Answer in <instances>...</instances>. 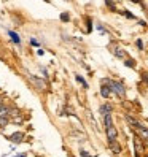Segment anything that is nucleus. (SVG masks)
<instances>
[{"instance_id":"39448f33","label":"nucleus","mask_w":148,"mask_h":157,"mask_svg":"<svg viewBox=\"0 0 148 157\" xmlns=\"http://www.w3.org/2000/svg\"><path fill=\"white\" fill-rule=\"evenodd\" d=\"M22 138H24V133H21V132H16V133H13V135L8 136V140L13 141V143H21V141H22Z\"/></svg>"},{"instance_id":"b1692460","label":"nucleus","mask_w":148,"mask_h":157,"mask_svg":"<svg viewBox=\"0 0 148 157\" xmlns=\"http://www.w3.org/2000/svg\"><path fill=\"white\" fill-rule=\"evenodd\" d=\"M19 157H26V154H21V155H19Z\"/></svg>"},{"instance_id":"423d86ee","label":"nucleus","mask_w":148,"mask_h":157,"mask_svg":"<svg viewBox=\"0 0 148 157\" xmlns=\"http://www.w3.org/2000/svg\"><path fill=\"white\" fill-rule=\"evenodd\" d=\"M99 111H100V114H102V116H105V114H112L113 108H112V105L105 103V105H102V106L99 108Z\"/></svg>"},{"instance_id":"20e7f679","label":"nucleus","mask_w":148,"mask_h":157,"mask_svg":"<svg viewBox=\"0 0 148 157\" xmlns=\"http://www.w3.org/2000/svg\"><path fill=\"white\" fill-rule=\"evenodd\" d=\"M110 94H112V89H110V86L107 84V82H104V84L100 86V95H102L104 98H108Z\"/></svg>"},{"instance_id":"aec40b11","label":"nucleus","mask_w":148,"mask_h":157,"mask_svg":"<svg viewBox=\"0 0 148 157\" xmlns=\"http://www.w3.org/2000/svg\"><path fill=\"white\" fill-rule=\"evenodd\" d=\"M80 154H81V157H91V155H89V154H88L86 151H81Z\"/></svg>"},{"instance_id":"f03ea898","label":"nucleus","mask_w":148,"mask_h":157,"mask_svg":"<svg viewBox=\"0 0 148 157\" xmlns=\"http://www.w3.org/2000/svg\"><path fill=\"white\" fill-rule=\"evenodd\" d=\"M29 79L32 81V84L37 86L40 90H46V87H48V84H46V81L38 78V76H35V75H29Z\"/></svg>"},{"instance_id":"4468645a","label":"nucleus","mask_w":148,"mask_h":157,"mask_svg":"<svg viewBox=\"0 0 148 157\" xmlns=\"http://www.w3.org/2000/svg\"><path fill=\"white\" fill-rule=\"evenodd\" d=\"M6 125H8V117L0 116V127H6Z\"/></svg>"},{"instance_id":"f257e3e1","label":"nucleus","mask_w":148,"mask_h":157,"mask_svg":"<svg viewBox=\"0 0 148 157\" xmlns=\"http://www.w3.org/2000/svg\"><path fill=\"white\" fill-rule=\"evenodd\" d=\"M104 82H107V84L110 86V89H112V92H115L116 95H119V97H124L126 95V87L123 86V82L112 81V79H105Z\"/></svg>"},{"instance_id":"9b49d317","label":"nucleus","mask_w":148,"mask_h":157,"mask_svg":"<svg viewBox=\"0 0 148 157\" xmlns=\"http://www.w3.org/2000/svg\"><path fill=\"white\" fill-rule=\"evenodd\" d=\"M121 14H123L124 17H127V19H135V16H134L131 11H127V10H123V11H121Z\"/></svg>"},{"instance_id":"dca6fc26","label":"nucleus","mask_w":148,"mask_h":157,"mask_svg":"<svg viewBox=\"0 0 148 157\" xmlns=\"http://www.w3.org/2000/svg\"><path fill=\"white\" fill-rule=\"evenodd\" d=\"M97 30H99L100 33H108V32L104 29V25H100V24H97Z\"/></svg>"},{"instance_id":"2eb2a0df","label":"nucleus","mask_w":148,"mask_h":157,"mask_svg":"<svg viewBox=\"0 0 148 157\" xmlns=\"http://www.w3.org/2000/svg\"><path fill=\"white\" fill-rule=\"evenodd\" d=\"M61 19H62L64 22H69V21H70V16H69V13H62V14H61Z\"/></svg>"},{"instance_id":"ddd939ff","label":"nucleus","mask_w":148,"mask_h":157,"mask_svg":"<svg viewBox=\"0 0 148 157\" xmlns=\"http://www.w3.org/2000/svg\"><path fill=\"white\" fill-rule=\"evenodd\" d=\"M75 79H77V81L80 82V84H81L83 87H88V82H86L85 79H83V76H80V75H77V76H75Z\"/></svg>"},{"instance_id":"4be33fe9","label":"nucleus","mask_w":148,"mask_h":157,"mask_svg":"<svg viewBox=\"0 0 148 157\" xmlns=\"http://www.w3.org/2000/svg\"><path fill=\"white\" fill-rule=\"evenodd\" d=\"M131 2H134V3H138V5H140V3H142V0H131Z\"/></svg>"},{"instance_id":"7ed1b4c3","label":"nucleus","mask_w":148,"mask_h":157,"mask_svg":"<svg viewBox=\"0 0 148 157\" xmlns=\"http://www.w3.org/2000/svg\"><path fill=\"white\" fill-rule=\"evenodd\" d=\"M10 114H18V111H13V109L10 106H6V105H0V116L2 117H8Z\"/></svg>"},{"instance_id":"6ab92c4d","label":"nucleus","mask_w":148,"mask_h":157,"mask_svg":"<svg viewBox=\"0 0 148 157\" xmlns=\"http://www.w3.org/2000/svg\"><path fill=\"white\" fill-rule=\"evenodd\" d=\"M30 44H32V46H38L40 43H38V41H37L35 38H32V40H30Z\"/></svg>"},{"instance_id":"9d476101","label":"nucleus","mask_w":148,"mask_h":157,"mask_svg":"<svg viewBox=\"0 0 148 157\" xmlns=\"http://www.w3.org/2000/svg\"><path fill=\"white\" fill-rule=\"evenodd\" d=\"M124 65L134 68V67H135V60H134V59H124Z\"/></svg>"},{"instance_id":"412c9836","label":"nucleus","mask_w":148,"mask_h":157,"mask_svg":"<svg viewBox=\"0 0 148 157\" xmlns=\"http://www.w3.org/2000/svg\"><path fill=\"white\" fill-rule=\"evenodd\" d=\"M142 78H143V81H145L146 84H148V75H146V73H143V75H142Z\"/></svg>"},{"instance_id":"6e6552de","label":"nucleus","mask_w":148,"mask_h":157,"mask_svg":"<svg viewBox=\"0 0 148 157\" xmlns=\"http://www.w3.org/2000/svg\"><path fill=\"white\" fill-rule=\"evenodd\" d=\"M113 54H115L116 57H119V59H124L126 57V52L121 48H113Z\"/></svg>"},{"instance_id":"0eeeda50","label":"nucleus","mask_w":148,"mask_h":157,"mask_svg":"<svg viewBox=\"0 0 148 157\" xmlns=\"http://www.w3.org/2000/svg\"><path fill=\"white\" fill-rule=\"evenodd\" d=\"M110 147H112V151H113L115 154L121 152V146L118 144V141H116V140H115V141H110Z\"/></svg>"},{"instance_id":"f3484780","label":"nucleus","mask_w":148,"mask_h":157,"mask_svg":"<svg viewBox=\"0 0 148 157\" xmlns=\"http://www.w3.org/2000/svg\"><path fill=\"white\" fill-rule=\"evenodd\" d=\"M86 24H88V32L92 30V25H91V17H86Z\"/></svg>"},{"instance_id":"393cba45","label":"nucleus","mask_w":148,"mask_h":157,"mask_svg":"<svg viewBox=\"0 0 148 157\" xmlns=\"http://www.w3.org/2000/svg\"><path fill=\"white\" fill-rule=\"evenodd\" d=\"M146 141H148V138H146Z\"/></svg>"},{"instance_id":"5701e85b","label":"nucleus","mask_w":148,"mask_h":157,"mask_svg":"<svg viewBox=\"0 0 148 157\" xmlns=\"http://www.w3.org/2000/svg\"><path fill=\"white\" fill-rule=\"evenodd\" d=\"M3 103V100H2V97H0V105H2Z\"/></svg>"},{"instance_id":"1a4fd4ad","label":"nucleus","mask_w":148,"mask_h":157,"mask_svg":"<svg viewBox=\"0 0 148 157\" xmlns=\"http://www.w3.org/2000/svg\"><path fill=\"white\" fill-rule=\"evenodd\" d=\"M8 35L11 36V40H13L16 44H19V43H21V38L18 36V33H14V32H11V30H8Z\"/></svg>"},{"instance_id":"f8f14e48","label":"nucleus","mask_w":148,"mask_h":157,"mask_svg":"<svg viewBox=\"0 0 148 157\" xmlns=\"http://www.w3.org/2000/svg\"><path fill=\"white\" fill-rule=\"evenodd\" d=\"M105 5L110 8V11H116V6H115V3L112 2V0H105Z\"/></svg>"},{"instance_id":"a211bd4d","label":"nucleus","mask_w":148,"mask_h":157,"mask_svg":"<svg viewBox=\"0 0 148 157\" xmlns=\"http://www.w3.org/2000/svg\"><path fill=\"white\" fill-rule=\"evenodd\" d=\"M135 44H137V48H138V49H143V41H142V40H137Z\"/></svg>"}]
</instances>
